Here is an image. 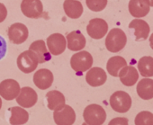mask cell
<instances>
[{
    "label": "cell",
    "instance_id": "obj_1",
    "mask_svg": "<svg viewBox=\"0 0 153 125\" xmlns=\"http://www.w3.org/2000/svg\"><path fill=\"white\" fill-rule=\"evenodd\" d=\"M126 43V34L123 30L119 28L112 29L105 38V47L110 52H119L125 47Z\"/></svg>",
    "mask_w": 153,
    "mask_h": 125
},
{
    "label": "cell",
    "instance_id": "obj_2",
    "mask_svg": "<svg viewBox=\"0 0 153 125\" xmlns=\"http://www.w3.org/2000/svg\"><path fill=\"white\" fill-rule=\"evenodd\" d=\"M83 118L88 125H102L105 121L106 112L101 105L92 104L85 108Z\"/></svg>",
    "mask_w": 153,
    "mask_h": 125
},
{
    "label": "cell",
    "instance_id": "obj_3",
    "mask_svg": "<svg viewBox=\"0 0 153 125\" xmlns=\"http://www.w3.org/2000/svg\"><path fill=\"white\" fill-rule=\"evenodd\" d=\"M93 65L92 55L86 51L81 50L74 54L70 58V66L76 72H85L91 69Z\"/></svg>",
    "mask_w": 153,
    "mask_h": 125
},
{
    "label": "cell",
    "instance_id": "obj_4",
    "mask_svg": "<svg viewBox=\"0 0 153 125\" xmlns=\"http://www.w3.org/2000/svg\"><path fill=\"white\" fill-rule=\"evenodd\" d=\"M16 64L18 69L25 73V74H29L33 72L39 64L38 58L36 57V55L32 51V50H25L24 52H22L16 60Z\"/></svg>",
    "mask_w": 153,
    "mask_h": 125
},
{
    "label": "cell",
    "instance_id": "obj_5",
    "mask_svg": "<svg viewBox=\"0 0 153 125\" xmlns=\"http://www.w3.org/2000/svg\"><path fill=\"white\" fill-rule=\"evenodd\" d=\"M110 105L114 111L124 113L131 107V98L124 91H116L110 97Z\"/></svg>",
    "mask_w": 153,
    "mask_h": 125
},
{
    "label": "cell",
    "instance_id": "obj_6",
    "mask_svg": "<svg viewBox=\"0 0 153 125\" xmlns=\"http://www.w3.org/2000/svg\"><path fill=\"white\" fill-rule=\"evenodd\" d=\"M21 11L28 18L37 19L43 14V6L41 0H23L21 3Z\"/></svg>",
    "mask_w": 153,
    "mask_h": 125
},
{
    "label": "cell",
    "instance_id": "obj_7",
    "mask_svg": "<svg viewBox=\"0 0 153 125\" xmlns=\"http://www.w3.org/2000/svg\"><path fill=\"white\" fill-rule=\"evenodd\" d=\"M108 32V24L102 18L91 19L87 26L88 34L95 40H100L106 35Z\"/></svg>",
    "mask_w": 153,
    "mask_h": 125
},
{
    "label": "cell",
    "instance_id": "obj_8",
    "mask_svg": "<svg viewBox=\"0 0 153 125\" xmlns=\"http://www.w3.org/2000/svg\"><path fill=\"white\" fill-rule=\"evenodd\" d=\"M29 35L28 28L22 23H16L9 26L7 31V36L9 41L14 44L24 43Z\"/></svg>",
    "mask_w": 153,
    "mask_h": 125
},
{
    "label": "cell",
    "instance_id": "obj_9",
    "mask_svg": "<svg viewBox=\"0 0 153 125\" xmlns=\"http://www.w3.org/2000/svg\"><path fill=\"white\" fill-rule=\"evenodd\" d=\"M20 91V85L15 79H5L0 83V96L5 100L16 99Z\"/></svg>",
    "mask_w": 153,
    "mask_h": 125
},
{
    "label": "cell",
    "instance_id": "obj_10",
    "mask_svg": "<svg viewBox=\"0 0 153 125\" xmlns=\"http://www.w3.org/2000/svg\"><path fill=\"white\" fill-rule=\"evenodd\" d=\"M53 120L57 125H73L76 121V112L71 106L66 104L60 110L53 112Z\"/></svg>",
    "mask_w": 153,
    "mask_h": 125
},
{
    "label": "cell",
    "instance_id": "obj_11",
    "mask_svg": "<svg viewBox=\"0 0 153 125\" xmlns=\"http://www.w3.org/2000/svg\"><path fill=\"white\" fill-rule=\"evenodd\" d=\"M46 44L51 54L58 56L62 54L67 47V41L65 36L61 33H52L51 34L46 41Z\"/></svg>",
    "mask_w": 153,
    "mask_h": 125
},
{
    "label": "cell",
    "instance_id": "obj_12",
    "mask_svg": "<svg viewBox=\"0 0 153 125\" xmlns=\"http://www.w3.org/2000/svg\"><path fill=\"white\" fill-rule=\"evenodd\" d=\"M38 95L34 89L32 87H25L16 97V103L23 108H31L37 103Z\"/></svg>",
    "mask_w": 153,
    "mask_h": 125
},
{
    "label": "cell",
    "instance_id": "obj_13",
    "mask_svg": "<svg viewBox=\"0 0 153 125\" xmlns=\"http://www.w3.org/2000/svg\"><path fill=\"white\" fill-rule=\"evenodd\" d=\"M53 74L47 69H41L33 75V83L41 90L48 89L53 83Z\"/></svg>",
    "mask_w": 153,
    "mask_h": 125
},
{
    "label": "cell",
    "instance_id": "obj_14",
    "mask_svg": "<svg viewBox=\"0 0 153 125\" xmlns=\"http://www.w3.org/2000/svg\"><path fill=\"white\" fill-rule=\"evenodd\" d=\"M86 42L87 41L85 36L79 30L72 31L67 35V47L69 50H82L86 46Z\"/></svg>",
    "mask_w": 153,
    "mask_h": 125
},
{
    "label": "cell",
    "instance_id": "obj_15",
    "mask_svg": "<svg viewBox=\"0 0 153 125\" xmlns=\"http://www.w3.org/2000/svg\"><path fill=\"white\" fill-rule=\"evenodd\" d=\"M106 79H107V75L105 71L98 67L90 69L86 75L87 83L93 87H101L105 83Z\"/></svg>",
    "mask_w": 153,
    "mask_h": 125
},
{
    "label": "cell",
    "instance_id": "obj_16",
    "mask_svg": "<svg viewBox=\"0 0 153 125\" xmlns=\"http://www.w3.org/2000/svg\"><path fill=\"white\" fill-rule=\"evenodd\" d=\"M128 8L131 16L135 18H141L149 13L150 6L147 0H130Z\"/></svg>",
    "mask_w": 153,
    "mask_h": 125
},
{
    "label": "cell",
    "instance_id": "obj_17",
    "mask_svg": "<svg viewBox=\"0 0 153 125\" xmlns=\"http://www.w3.org/2000/svg\"><path fill=\"white\" fill-rule=\"evenodd\" d=\"M129 28L134 30V36H135V41H142V40H147L149 35V25L148 24L147 22L136 18L132 20L129 24Z\"/></svg>",
    "mask_w": 153,
    "mask_h": 125
},
{
    "label": "cell",
    "instance_id": "obj_18",
    "mask_svg": "<svg viewBox=\"0 0 153 125\" xmlns=\"http://www.w3.org/2000/svg\"><path fill=\"white\" fill-rule=\"evenodd\" d=\"M29 50H32L37 57L39 63H45L51 58V52L49 49L46 47V43L42 40H38L33 41L30 47Z\"/></svg>",
    "mask_w": 153,
    "mask_h": 125
},
{
    "label": "cell",
    "instance_id": "obj_19",
    "mask_svg": "<svg viewBox=\"0 0 153 125\" xmlns=\"http://www.w3.org/2000/svg\"><path fill=\"white\" fill-rule=\"evenodd\" d=\"M45 98L47 101L48 108L53 112L60 110L66 105L64 95L58 90H51L48 92L45 95Z\"/></svg>",
    "mask_w": 153,
    "mask_h": 125
},
{
    "label": "cell",
    "instance_id": "obj_20",
    "mask_svg": "<svg viewBox=\"0 0 153 125\" xmlns=\"http://www.w3.org/2000/svg\"><path fill=\"white\" fill-rule=\"evenodd\" d=\"M63 9L66 16L71 19L79 18L84 11L83 6L79 0H65L63 3Z\"/></svg>",
    "mask_w": 153,
    "mask_h": 125
},
{
    "label": "cell",
    "instance_id": "obj_21",
    "mask_svg": "<svg viewBox=\"0 0 153 125\" xmlns=\"http://www.w3.org/2000/svg\"><path fill=\"white\" fill-rule=\"evenodd\" d=\"M119 78L125 87H132L139 79L138 70L132 66H126L120 71Z\"/></svg>",
    "mask_w": 153,
    "mask_h": 125
},
{
    "label": "cell",
    "instance_id": "obj_22",
    "mask_svg": "<svg viewBox=\"0 0 153 125\" xmlns=\"http://www.w3.org/2000/svg\"><path fill=\"white\" fill-rule=\"evenodd\" d=\"M9 123L11 125H23L29 120V113L23 107L14 106L9 109Z\"/></svg>",
    "mask_w": 153,
    "mask_h": 125
},
{
    "label": "cell",
    "instance_id": "obj_23",
    "mask_svg": "<svg viewBox=\"0 0 153 125\" xmlns=\"http://www.w3.org/2000/svg\"><path fill=\"white\" fill-rule=\"evenodd\" d=\"M136 91L138 95L143 100H150L153 98V79L144 78L141 79L137 87Z\"/></svg>",
    "mask_w": 153,
    "mask_h": 125
},
{
    "label": "cell",
    "instance_id": "obj_24",
    "mask_svg": "<svg viewBox=\"0 0 153 125\" xmlns=\"http://www.w3.org/2000/svg\"><path fill=\"white\" fill-rule=\"evenodd\" d=\"M126 66H127V62L123 57L114 56L108 59L106 64V70L111 76L117 78L119 77L120 71Z\"/></svg>",
    "mask_w": 153,
    "mask_h": 125
},
{
    "label": "cell",
    "instance_id": "obj_25",
    "mask_svg": "<svg viewBox=\"0 0 153 125\" xmlns=\"http://www.w3.org/2000/svg\"><path fill=\"white\" fill-rule=\"evenodd\" d=\"M138 70L143 78L153 77V58L150 56L140 58L138 62Z\"/></svg>",
    "mask_w": 153,
    "mask_h": 125
},
{
    "label": "cell",
    "instance_id": "obj_26",
    "mask_svg": "<svg viewBox=\"0 0 153 125\" xmlns=\"http://www.w3.org/2000/svg\"><path fill=\"white\" fill-rule=\"evenodd\" d=\"M135 125H153V113L149 111H142L135 117Z\"/></svg>",
    "mask_w": 153,
    "mask_h": 125
},
{
    "label": "cell",
    "instance_id": "obj_27",
    "mask_svg": "<svg viewBox=\"0 0 153 125\" xmlns=\"http://www.w3.org/2000/svg\"><path fill=\"white\" fill-rule=\"evenodd\" d=\"M88 7L94 12H101L107 6V0H86Z\"/></svg>",
    "mask_w": 153,
    "mask_h": 125
},
{
    "label": "cell",
    "instance_id": "obj_28",
    "mask_svg": "<svg viewBox=\"0 0 153 125\" xmlns=\"http://www.w3.org/2000/svg\"><path fill=\"white\" fill-rule=\"evenodd\" d=\"M129 121L127 118L124 117H117L114 118L113 120L110 121L108 125H129Z\"/></svg>",
    "mask_w": 153,
    "mask_h": 125
},
{
    "label": "cell",
    "instance_id": "obj_29",
    "mask_svg": "<svg viewBox=\"0 0 153 125\" xmlns=\"http://www.w3.org/2000/svg\"><path fill=\"white\" fill-rule=\"evenodd\" d=\"M7 49V46L6 40L1 35H0V60H1L6 56Z\"/></svg>",
    "mask_w": 153,
    "mask_h": 125
},
{
    "label": "cell",
    "instance_id": "obj_30",
    "mask_svg": "<svg viewBox=\"0 0 153 125\" xmlns=\"http://www.w3.org/2000/svg\"><path fill=\"white\" fill-rule=\"evenodd\" d=\"M7 16V9L4 4L0 3V23L4 22Z\"/></svg>",
    "mask_w": 153,
    "mask_h": 125
},
{
    "label": "cell",
    "instance_id": "obj_31",
    "mask_svg": "<svg viewBox=\"0 0 153 125\" xmlns=\"http://www.w3.org/2000/svg\"><path fill=\"white\" fill-rule=\"evenodd\" d=\"M149 46L153 50V33L149 36Z\"/></svg>",
    "mask_w": 153,
    "mask_h": 125
},
{
    "label": "cell",
    "instance_id": "obj_32",
    "mask_svg": "<svg viewBox=\"0 0 153 125\" xmlns=\"http://www.w3.org/2000/svg\"><path fill=\"white\" fill-rule=\"evenodd\" d=\"M147 1H148V3L149 4V6L153 7V0H147Z\"/></svg>",
    "mask_w": 153,
    "mask_h": 125
},
{
    "label": "cell",
    "instance_id": "obj_33",
    "mask_svg": "<svg viewBox=\"0 0 153 125\" xmlns=\"http://www.w3.org/2000/svg\"><path fill=\"white\" fill-rule=\"evenodd\" d=\"M2 107V100H1V97H0V109Z\"/></svg>",
    "mask_w": 153,
    "mask_h": 125
},
{
    "label": "cell",
    "instance_id": "obj_34",
    "mask_svg": "<svg viewBox=\"0 0 153 125\" xmlns=\"http://www.w3.org/2000/svg\"><path fill=\"white\" fill-rule=\"evenodd\" d=\"M82 125H88V124H87V123H86V122H84V123H83V124H82Z\"/></svg>",
    "mask_w": 153,
    "mask_h": 125
}]
</instances>
